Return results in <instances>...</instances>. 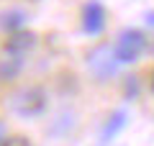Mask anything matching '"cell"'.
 Segmentation results:
<instances>
[{
	"label": "cell",
	"mask_w": 154,
	"mask_h": 146,
	"mask_svg": "<svg viewBox=\"0 0 154 146\" xmlns=\"http://www.w3.org/2000/svg\"><path fill=\"white\" fill-rule=\"evenodd\" d=\"M88 67H90V72H93L98 80H110V77L118 72V67H121V59L116 54V46H110V44L95 46L88 54Z\"/></svg>",
	"instance_id": "1"
},
{
	"label": "cell",
	"mask_w": 154,
	"mask_h": 146,
	"mask_svg": "<svg viewBox=\"0 0 154 146\" xmlns=\"http://www.w3.org/2000/svg\"><path fill=\"white\" fill-rule=\"evenodd\" d=\"M105 26V8L98 0H90L82 8V31L85 33H100Z\"/></svg>",
	"instance_id": "4"
},
{
	"label": "cell",
	"mask_w": 154,
	"mask_h": 146,
	"mask_svg": "<svg viewBox=\"0 0 154 146\" xmlns=\"http://www.w3.org/2000/svg\"><path fill=\"white\" fill-rule=\"evenodd\" d=\"M23 23H26V13L23 11H8L0 16V28H5V31H21Z\"/></svg>",
	"instance_id": "8"
},
{
	"label": "cell",
	"mask_w": 154,
	"mask_h": 146,
	"mask_svg": "<svg viewBox=\"0 0 154 146\" xmlns=\"http://www.w3.org/2000/svg\"><path fill=\"white\" fill-rule=\"evenodd\" d=\"M146 21H149V26L154 28V13H146Z\"/></svg>",
	"instance_id": "10"
},
{
	"label": "cell",
	"mask_w": 154,
	"mask_h": 146,
	"mask_svg": "<svg viewBox=\"0 0 154 146\" xmlns=\"http://www.w3.org/2000/svg\"><path fill=\"white\" fill-rule=\"evenodd\" d=\"M3 141H5V138H3V126H0V144H3Z\"/></svg>",
	"instance_id": "11"
},
{
	"label": "cell",
	"mask_w": 154,
	"mask_h": 146,
	"mask_svg": "<svg viewBox=\"0 0 154 146\" xmlns=\"http://www.w3.org/2000/svg\"><path fill=\"white\" fill-rule=\"evenodd\" d=\"M144 49H146V36H144L139 28H126V31L118 33V41H116V54L118 59L123 62H136L139 56L144 54Z\"/></svg>",
	"instance_id": "3"
},
{
	"label": "cell",
	"mask_w": 154,
	"mask_h": 146,
	"mask_svg": "<svg viewBox=\"0 0 154 146\" xmlns=\"http://www.w3.org/2000/svg\"><path fill=\"white\" fill-rule=\"evenodd\" d=\"M0 146H31V141L26 136H11V138H5Z\"/></svg>",
	"instance_id": "9"
},
{
	"label": "cell",
	"mask_w": 154,
	"mask_h": 146,
	"mask_svg": "<svg viewBox=\"0 0 154 146\" xmlns=\"http://www.w3.org/2000/svg\"><path fill=\"white\" fill-rule=\"evenodd\" d=\"M36 46V36H33L31 31H13L11 36H8V41H5V51L8 54H26L28 49H33Z\"/></svg>",
	"instance_id": "5"
},
{
	"label": "cell",
	"mask_w": 154,
	"mask_h": 146,
	"mask_svg": "<svg viewBox=\"0 0 154 146\" xmlns=\"http://www.w3.org/2000/svg\"><path fill=\"white\" fill-rule=\"evenodd\" d=\"M23 69V54H8L0 59V77L3 80H13L18 77V72Z\"/></svg>",
	"instance_id": "6"
},
{
	"label": "cell",
	"mask_w": 154,
	"mask_h": 146,
	"mask_svg": "<svg viewBox=\"0 0 154 146\" xmlns=\"http://www.w3.org/2000/svg\"><path fill=\"white\" fill-rule=\"evenodd\" d=\"M126 126V113L123 110H116L113 115L108 118V123H105V128H103V133H100V144H105V141H110L118 131Z\"/></svg>",
	"instance_id": "7"
},
{
	"label": "cell",
	"mask_w": 154,
	"mask_h": 146,
	"mask_svg": "<svg viewBox=\"0 0 154 146\" xmlns=\"http://www.w3.org/2000/svg\"><path fill=\"white\" fill-rule=\"evenodd\" d=\"M11 108L23 118H36L46 110V92L41 87H26L11 97Z\"/></svg>",
	"instance_id": "2"
}]
</instances>
